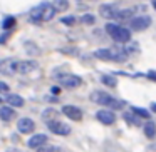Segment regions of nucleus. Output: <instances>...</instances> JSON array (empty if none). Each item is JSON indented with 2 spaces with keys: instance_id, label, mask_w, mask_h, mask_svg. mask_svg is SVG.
<instances>
[{
  "instance_id": "nucleus-1",
  "label": "nucleus",
  "mask_w": 156,
  "mask_h": 152,
  "mask_svg": "<svg viewBox=\"0 0 156 152\" xmlns=\"http://www.w3.org/2000/svg\"><path fill=\"white\" fill-rule=\"evenodd\" d=\"M91 100L94 104H99L102 107L109 109V110H119V109L124 107V102L114 99L112 95H109L108 92H102V90H96L91 94Z\"/></svg>"
},
{
  "instance_id": "nucleus-2",
  "label": "nucleus",
  "mask_w": 156,
  "mask_h": 152,
  "mask_svg": "<svg viewBox=\"0 0 156 152\" xmlns=\"http://www.w3.org/2000/svg\"><path fill=\"white\" fill-rule=\"evenodd\" d=\"M96 59H101V60H109V62H126L128 54L121 49H98L94 52Z\"/></svg>"
},
{
  "instance_id": "nucleus-3",
  "label": "nucleus",
  "mask_w": 156,
  "mask_h": 152,
  "mask_svg": "<svg viewBox=\"0 0 156 152\" xmlns=\"http://www.w3.org/2000/svg\"><path fill=\"white\" fill-rule=\"evenodd\" d=\"M106 32L111 35L112 40L119 42V44H128L131 40V30L119 24H108L106 25Z\"/></svg>"
},
{
  "instance_id": "nucleus-4",
  "label": "nucleus",
  "mask_w": 156,
  "mask_h": 152,
  "mask_svg": "<svg viewBox=\"0 0 156 152\" xmlns=\"http://www.w3.org/2000/svg\"><path fill=\"white\" fill-rule=\"evenodd\" d=\"M45 124H47L49 130L55 135H69L71 134V127H69L67 124H64L62 120H59V119L49 120V122H45Z\"/></svg>"
},
{
  "instance_id": "nucleus-5",
  "label": "nucleus",
  "mask_w": 156,
  "mask_h": 152,
  "mask_svg": "<svg viewBox=\"0 0 156 152\" xmlns=\"http://www.w3.org/2000/svg\"><path fill=\"white\" fill-rule=\"evenodd\" d=\"M149 25H151V17H148V15L133 17L131 20H129V27H131V30H134V32H143V30H146Z\"/></svg>"
},
{
  "instance_id": "nucleus-6",
  "label": "nucleus",
  "mask_w": 156,
  "mask_h": 152,
  "mask_svg": "<svg viewBox=\"0 0 156 152\" xmlns=\"http://www.w3.org/2000/svg\"><path fill=\"white\" fill-rule=\"evenodd\" d=\"M59 84L66 89H76L82 84V79L79 75H74V74H64V75H59Z\"/></svg>"
},
{
  "instance_id": "nucleus-7",
  "label": "nucleus",
  "mask_w": 156,
  "mask_h": 152,
  "mask_svg": "<svg viewBox=\"0 0 156 152\" xmlns=\"http://www.w3.org/2000/svg\"><path fill=\"white\" fill-rule=\"evenodd\" d=\"M17 62L15 59H2L0 60V74L2 75H14L17 72Z\"/></svg>"
},
{
  "instance_id": "nucleus-8",
  "label": "nucleus",
  "mask_w": 156,
  "mask_h": 152,
  "mask_svg": "<svg viewBox=\"0 0 156 152\" xmlns=\"http://www.w3.org/2000/svg\"><path fill=\"white\" fill-rule=\"evenodd\" d=\"M17 130L20 132V134H24V135L34 134V130H35V122L32 120V119H29V117L19 119V122H17Z\"/></svg>"
},
{
  "instance_id": "nucleus-9",
  "label": "nucleus",
  "mask_w": 156,
  "mask_h": 152,
  "mask_svg": "<svg viewBox=\"0 0 156 152\" xmlns=\"http://www.w3.org/2000/svg\"><path fill=\"white\" fill-rule=\"evenodd\" d=\"M29 22L34 25L44 24V5L39 4L37 7H34L30 12H29Z\"/></svg>"
},
{
  "instance_id": "nucleus-10",
  "label": "nucleus",
  "mask_w": 156,
  "mask_h": 152,
  "mask_svg": "<svg viewBox=\"0 0 156 152\" xmlns=\"http://www.w3.org/2000/svg\"><path fill=\"white\" fill-rule=\"evenodd\" d=\"M96 119L104 125H111V124H114V120H116V114L112 110H109V109H101V110H98V114H96Z\"/></svg>"
},
{
  "instance_id": "nucleus-11",
  "label": "nucleus",
  "mask_w": 156,
  "mask_h": 152,
  "mask_svg": "<svg viewBox=\"0 0 156 152\" xmlns=\"http://www.w3.org/2000/svg\"><path fill=\"white\" fill-rule=\"evenodd\" d=\"M62 114L67 119L76 120V122L82 119V110L79 107H76V105H64V107H62Z\"/></svg>"
},
{
  "instance_id": "nucleus-12",
  "label": "nucleus",
  "mask_w": 156,
  "mask_h": 152,
  "mask_svg": "<svg viewBox=\"0 0 156 152\" xmlns=\"http://www.w3.org/2000/svg\"><path fill=\"white\" fill-rule=\"evenodd\" d=\"M47 142H49V137L45 134H34L32 137H29L27 147L29 149H39L41 145L47 144Z\"/></svg>"
},
{
  "instance_id": "nucleus-13",
  "label": "nucleus",
  "mask_w": 156,
  "mask_h": 152,
  "mask_svg": "<svg viewBox=\"0 0 156 152\" xmlns=\"http://www.w3.org/2000/svg\"><path fill=\"white\" fill-rule=\"evenodd\" d=\"M37 62L35 60H19L17 62V72L19 74H30V72H34L35 69H37Z\"/></svg>"
},
{
  "instance_id": "nucleus-14",
  "label": "nucleus",
  "mask_w": 156,
  "mask_h": 152,
  "mask_svg": "<svg viewBox=\"0 0 156 152\" xmlns=\"http://www.w3.org/2000/svg\"><path fill=\"white\" fill-rule=\"evenodd\" d=\"M118 12V7L112 4H102L99 7V15L102 19H108V20H114V15Z\"/></svg>"
},
{
  "instance_id": "nucleus-15",
  "label": "nucleus",
  "mask_w": 156,
  "mask_h": 152,
  "mask_svg": "<svg viewBox=\"0 0 156 152\" xmlns=\"http://www.w3.org/2000/svg\"><path fill=\"white\" fill-rule=\"evenodd\" d=\"M134 12L136 8H118L114 15V20L116 22H124V20H131L134 17Z\"/></svg>"
},
{
  "instance_id": "nucleus-16",
  "label": "nucleus",
  "mask_w": 156,
  "mask_h": 152,
  "mask_svg": "<svg viewBox=\"0 0 156 152\" xmlns=\"http://www.w3.org/2000/svg\"><path fill=\"white\" fill-rule=\"evenodd\" d=\"M15 110L14 107H10V105H0V120L4 122H10L15 119Z\"/></svg>"
},
{
  "instance_id": "nucleus-17",
  "label": "nucleus",
  "mask_w": 156,
  "mask_h": 152,
  "mask_svg": "<svg viewBox=\"0 0 156 152\" xmlns=\"http://www.w3.org/2000/svg\"><path fill=\"white\" fill-rule=\"evenodd\" d=\"M5 102H7V105H10V107H15V109L24 107V105H25L24 97H20L19 94H9L7 99H5Z\"/></svg>"
},
{
  "instance_id": "nucleus-18",
  "label": "nucleus",
  "mask_w": 156,
  "mask_h": 152,
  "mask_svg": "<svg viewBox=\"0 0 156 152\" xmlns=\"http://www.w3.org/2000/svg\"><path fill=\"white\" fill-rule=\"evenodd\" d=\"M42 5H44V24H45V22H51L55 17V12L57 10L54 8V5L51 2H42Z\"/></svg>"
},
{
  "instance_id": "nucleus-19",
  "label": "nucleus",
  "mask_w": 156,
  "mask_h": 152,
  "mask_svg": "<svg viewBox=\"0 0 156 152\" xmlns=\"http://www.w3.org/2000/svg\"><path fill=\"white\" fill-rule=\"evenodd\" d=\"M143 130H144V135L148 139H154L156 137V124L151 120H148L144 124V127H143Z\"/></svg>"
},
{
  "instance_id": "nucleus-20",
  "label": "nucleus",
  "mask_w": 156,
  "mask_h": 152,
  "mask_svg": "<svg viewBox=\"0 0 156 152\" xmlns=\"http://www.w3.org/2000/svg\"><path fill=\"white\" fill-rule=\"evenodd\" d=\"M2 30H5V32H9V30H12V29L17 25V19L15 17H12V15H9V17H5L4 20H2Z\"/></svg>"
},
{
  "instance_id": "nucleus-21",
  "label": "nucleus",
  "mask_w": 156,
  "mask_h": 152,
  "mask_svg": "<svg viewBox=\"0 0 156 152\" xmlns=\"http://www.w3.org/2000/svg\"><path fill=\"white\" fill-rule=\"evenodd\" d=\"M51 4L54 5V8L57 12H64L69 8V0H52Z\"/></svg>"
},
{
  "instance_id": "nucleus-22",
  "label": "nucleus",
  "mask_w": 156,
  "mask_h": 152,
  "mask_svg": "<svg viewBox=\"0 0 156 152\" xmlns=\"http://www.w3.org/2000/svg\"><path fill=\"white\" fill-rule=\"evenodd\" d=\"M42 119H44L45 122L54 120V119H57V110H55V109H45V110L42 112Z\"/></svg>"
},
{
  "instance_id": "nucleus-23",
  "label": "nucleus",
  "mask_w": 156,
  "mask_h": 152,
  "mask_svg": "<svg viewBox=\"0 0 156 152\" xmlns=\"http://www.w3.org/2000/svg\"><path fill=\"white\" fill-rule=\"evenodd\" d=\"M76 22H77V19H76L74 15H66V17L61 19V24L66 25V27H74Z\"/></svg>"
},
{
  "instance_id": "nucleus-24",
  "label": "nucleus",
  "mask_w": 156,
  "mask_h": 152,
  "mask_svg": "<svg viewBox=\"0 0 156 152\" xmlns=\"http://www.w3.org/2000/svg\"><path fill=\"white\" fill-rule=\"evenodd\" d=\"M133 114L138 115V117H143V119H149L151 115H149V112L146 110V109H141V107H131Z\"/></svg>"
},
{
  "instance_id": "nucleus-25",
  "label": "nucleus",
  "mask_w": 156,
  "mask_h": 152,
  "mask_svg": "<svg viewBox=\"0 0 156 152\" xmlns=\"http://www.w3.org/2000/svg\"><path fill=\"white\" fill-rule=\"evenodd\" d=\"M25 50H27V54H32V55H39V54H41L39 47L34 44V42H25Z\"/></svg>"
},
{
  "instance_id": "nucleus-26",
  "label": "nucleus",
  "mask_w": 156,
  "mask_h": 152,
  "mask_svg": "<svg viewBox=\"0 0 156 152\" xmlns=\"http://www.w3.org/2000/svg\"><path fill=\"white\" fill-rule=\"evenodd\" d=\"M124 120L128 122V124L131 125H141V122H139V117L134 114H124Z\"/></svg>"
},
{
  "instance_id": "nucleus-27",
  "label": "nucleus",
  "mask_w": 156,
  "mask_h": 152,
  "mask_svg": "<svg viewBox=\"0 0 156 152\" xmlns=\"http://www.w3.org/2000/svg\"><path fill=\"white\" fill-rule=\"evenodd\" d=\"M101 82L104 85H108V87H116V84H118V82H116V79L112 77V75H102Z\"/></svg>"
},
{
  "instance_id": "nucleus-28",
  "label": "nucleus",
  "mask_w": 156,
  "mask_h": 152,
  "mask_svg": "<svg viewBox=\"0 0 156 152\" xmlns=\"http://www.w3.org/2000/svg\"><path fill=\"white\" fill-rule=\"evenodd\" d=\"M81 22H82V24H86V25H94L96 24V17L92 14H84L81 17Z\"/></svg>"
},
{
  "instance_id": "nucleus-29",
  "label": "nucleus",
  "mask_w": 156,
  "mask_h": 152,
  "mask_svg": "<svg viewBox=\"0 0 156 152\" xmlns=\"http://www.w3.org/2000/svg\"><path fill=\"white\" fill-rule=\"evenodd\" d=\"M37 152H57V149L54 147V145H51V144H44V145H41L39 149H35Z\"/></svg>"
},
{
  "instance_id": "nucleus-30",
  "label": "nucleus",
  "mask_w": 156,
  "mask_h": 152,
  "mask_svg": "<svg viewBox=\"0 0 156 152\" xmlns=\"http://www.w3.org/2000/svg\"><path fill=\"white\" fill-rule=\"evenodd\" d=\"M9 90H10V87H9L7 82H2V80H0V95L9 94Z\"/></svg>"
},
{
  "instance_id": "nucleus-31",
  "label": "nucleus",
  "mask_w": 156,
  "mask_h": 152,
  "mask_svg": "<svg viewBox=\"0 0 156 152\" xmlns=\"http://www.w3.org/2000/svg\"><path fill=\"white\" fill-rule=\"evenodd\" d=\"M9 37H10V30H9V32H4V34L0 35V44H5V42L9 40Z\"/></svg>"
},
{
  "instance_id": "nucleus-32",
  "label": "nucleus",
  "mask_w": 156,
  "mask_h": 152,
  "mask_svg": "<svg viewBox=\"0 0 156 152\" xmlns=\"http://www.w3.org/2000/svg\"><path fill=\"white\" fill-rule=\"evenodd\" d=\"M51 94L52 95H59V94H61V87H59V85H52V87H51Z\"/></svg>"
},
{
  "instance_id": "nucleus-33",
  "label": "nucleus",
  "mask_w": 156,
  "mask_h": 152,
  "mask_svg": "<svg viewBox=\"0 0 156 152\" xmlns=\"http://www.w3.org/2000/svg\"><path fill=\"white\" fill-rule=\"evenodd\" d=\"M146 77H148L149 80H156V72L154 70H149L148 74H146Z\"/></svg>"
},
{
  "instance_id": "nucleus-34",
  "label": "nucleus",
  "mask_w": 156,
  "mask_h": 152,
  "mask_svg": "<svg viewBox=\"0 0 156 152\" xmlns=\"http://www.w3.org/2000/svg\"><path fill=\"white\" fill-rule=\"evenodd\" d=\"M151 110L156 112V102H153V104H151Z\"/></svg>"
},
{
  "instance_id": "nucleus-35",
  "label": "nucleus",
  "mask_w": 156,
  "mask_h": 152,
  "mask_svg": "<svg viewBox=\"0 0 156 152\" xmlns=\"http://www.w3.org/2000/svg\"><path fill=\"white\" fill-rule=\"evenodd\" d=\"M7 152H20V150H19V149H9Z\"/></svg>"
},
{
  "instance_id": "nucleus-36",
  "label": "nucleus",
  "mask_w": 156,
  "mask_h": 152,
  "mask_svg": "<svg viewBox=\"0 0 156 152\" xmlns=\"http://www.w3.org/2000/svg\"><path fill=\"white\" fill-rule=\"evenodd\" d=\"M153 7H154V10H156V0H153Z\"/></svg>"
},
{
  "instance_id": "nucleus-37",
  "label": "nucleus",
  "mask_w": 156,
  "mask_h": 152,
  "mask_svg": "<svg viewBox=\"0 0 156 152\" xmlns=\"http://www.w3.org/2000/svg\"><path fill=\"white\" fill-rule=\"evenodd\" d=\"M2 102H4V100H2V95H0V105H2Z\"/></svg>"
},
{
  "instance_id": "nucleus-38",
  "label": "nucleus",
  "mask_w": 156,
  "mask_h": 152,
  "mask_svg": "<svg viewBox=\"0 0 156 152\" xmlns=\"http://www.w3.org/2000/svg\"><path fill=\"white\" fill-rule=\"evenodd\" d=\"M79 2H81V0H79Z\"/></svg>"
}]
</instances>
